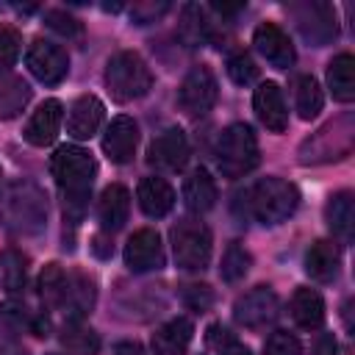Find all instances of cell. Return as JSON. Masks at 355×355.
I'll list each match as a JSON object with an SVG mask.
<instances>
[{"instance_id": "cell-1", "label": "cell", "mask_w": 355, "mask_h": 355, "mask_svg": "<svg viewBox=\"0 0 355 355\" xmlns=\"http://www.w3.org/2000/svg\"><path fill=\"white\" fill-rule=\"evenodd\" d=\"M50 172L55 178V186L64 194L67 214H72L78 219L89 205V194H92V186L97 178V161L92 158L89 150L75 147V144H64L53 153Z\"/></svg>"}, {"instance_id": "cell-2", "label": "cell", "mask_w": 355, "mask_h": 355, "mask_svg": "<svg viewBox=\"0 0 355 355\" xmlns=\"http://www.w3.org/2000/svg\"><path fill=\"white\" fill-rule=\"evenodd\" d=\"M241 197H244L250 216H255L261 225H280L300 205L297 186L283 178H263V180L252 183L247 189V194H241Z\"/></svg>"}, {"instance_id": "cell-3", "label": "cell", "mask_w": 355, "mask_h": 355, "mask_svg": "<svg viewBox=\"0 0 355 355\" xmlns=\"http://www.w3.org/2000/svg\"><path fill=\"white\" fill-rule=\"evenodd\" d=\"M0 222L19 236H33L47 222V202L44 194L33 183H14L8 186L6 197L0 200Z\"/></svg>"}, {"instance_id": "cell-4", "label": "cell", "mask_w": 355, "mask_h": 355, "mask_svg": "<svg viewBox=\"0 0 355 355\" xmlns=\"http://www.w3.org/2000/svg\"><path fill=\"white\" fill-rule=\"evenodd\" d=\"M105 86L114 100L130 103L153 89V72L147 61L133 50H119L105 64Z\"/></svg>"}, {"instance_id": "cell-5", "label": "cell", "mask_w": 355, "mask_h": 355, "mask_svg": "<svg viewBox=\"0 0 355 355\" xmlns=\"http://www.w3.org/2000/svg\"><path fill=\"white\" fill-rule=\"evenodd\" d=\"M216 166L225 178H244L247 172H252L258 166V139L252 133L250 125L236 122L230 128H225L219 133L216 141Z\"/></svg>"}, {"instance_id": "cell-6", "label": "cell", "mask_w": 355, "mask_h": 355, "mask_svg": "<svg viewBox=\"0 0 355 355\" xmlns=\"http://www.w3.org/2000/svg\"><path fill=\"white\" fill-rule=\"evenodd\" d=\"M352 139H355V122L349 114L322 125L313 136H308L300 147V161L302 164H327L347 158L352 153Z\"/></svg>"}, {"instance_id": "cell-7", "label": "cell", "mask_w": 355, "mask_h": 355, "mask_svg": "<svg viewBox=\"0 0 355 355\" xmlns=\"http://www.w3.org/2000/svg\"><path fill=\"white\" fill-rule=\"evenodd\" d=\"M175 263L186 272H202L211 261V230L200 219H180L169 230Z\"/></svg>"}, {"instance_id": "cell-8", "label": "cell", "mask_w": 355, "mask_h": 355, "mask_svg": "<svg viewBox=\"0 0 355 355\" xmlns=\"http://www.w3.org/2000/svg\"><path fill=\"white\" fill-rule=\"evenodd\" d=\"M288 14L294 17L297 22V31L300 36L313 44V47H324L330 44L336 36H338V17L333 11L330 3H322V0H305V3H291L286 6Z\"/></svg>"}, {"instance_id": "cell-9", "label": "cell", "mask_w": 355, "mask_h": 355, "mask_svg": "<svg viewBox=\"0 0 355 355\" xmlns=\"http://www.w3.org/2000/svg\"><path fill=\"white\" fill-rule=\"evenodd\" d=\"M216 94H219V86H216V78L208 67H194L189 69V75L183 78L180 83V92H178V103L183 108V114L189 116H202L214 108L216 103Z\"/></svg>"}, {"instance_id": "cell-10", "label": "cell", "mask_w": 355, "mask_h": 355, "mask_svg": "<svg viewBox=\"0 0 355 355\" xmlns=\"http://www.w3.org/2000/svg\"><path fill=\"white\" fill-rule=\"evenodd\" d=\"M233 316H236V322L241 327L261 330V327L272 324L280 316V300L269 286H255L252 291H247L244 297L236 300Z\"/></svg>"}, {"instance_id": "cell-11", "label": "cell", "mask_w": 355, "mask_h": 355, "mask_svg": "<svg viewBox=\"0 0 355 355\" xmlns=\"http://www.w3.org/2000/svg\"><path fill=\"white\" fill-rule=\"evenodd\" d=\"M25 64H28L31 75H33L36 80H42L44 86H58V83L67 78V72H69V58H67V53H64L58 44L44 42V39H36V42L28 47Z\"/></svg>"}, {"instance_id": "cell-12", "label": "cell", "mask_w": 355, "mask_h": 355, "mask_svg": "<svg viewBox=\"0 0 355 355\" xmlns=\"http://www.w3.org/2000/svg\"><path fill=\"white\" fill-rule=\"evenodd\" d=\"M189 161V139L180 128H166L147 147V164L161 172H178Z\"/></svg>"}, {"instance_id": "cell-13", "label": "cell", "mask_w": 355, "mask_h": 355, "mask_svg": "<svg viewBox=\"0 0 355 355\" xmlns=\"http://www.w3.org/2000/svg\"><path fill=\"white\" fill-rule=\"evenodd\" d=\"M125 266L130 272H158L164 266V244L153 227L136 230L125 244Z\"/></svg>"}, {"instance_id": "cell-14", "label": "cell", "mask_w": 355, "mask_h": 355, "mask_svg": "<svg viewBox=\"0 0 355 355\" xmlns=\"http://www.w3.org/2000/svg\"><path fill=\"white\" fill-rule=\"evenodd\" d=\"M252 44H255V50H258L272 67H277V69H288V67L294 64V58H297L291 39H288L286 31L277 28L275 22H261V25L255 28V33H252Z\"/></svg>"}, {"instance_id": "cell-15", "label": "cell", "mask_w": 355, "mask_h": 355, "mask_svg": "<svg viewBox=\"0 0 355 355\" xmlns=\"http://www.w3.org/2000/svg\"><path fill=\"white\" fill-rule=\"evenodd\" d=\"M252 108L261 119V125L272 133H283L286 125H288V111H286V100H283V92L277 83L266 80L255 89L252 94Z\"/></svg>"}, {"instance_id": "cell-16", "label": "cell", "mask_w": 355, "mask_h": 355, "mask_svg": "<svg viewBox=\"0 0 355 355\" xmlns=\"http://www.w3.org/2000/svg\"><path fill=\"white\" fill-rule=\"evenodd\" d=\"M103 116H105V108L103 103L94 97V94H80L72 105H69V114H67V133L78 141H86L92 139L100 125H103Z\"/></svg>"}, {"instance_id": "cell-17", "label": "cell", "mask_w": 355, "mask_h": 355, "mask_svg": "<svg viewBox=\"0 0 355 355\" xmlns=\"http://www.w3.org/2000/svg\"><path fill=\"white\" fill-rule=\"evenodd\" d=\"M61 119H64V105L58 100H44L28 119L25 125V141L33 144V147H47L55 141L58 136V128H61Z\"/></svg>"}, {"instance_id": "cell-18", "label": "cell", "mask_w": 355, "mask_h": 355, "mask_svg": "<svg viewBox=\"0 0 355 355\" xmlns=\"http://www.w3.org/2000/svg\"><path fill=\"white\" fill-rule=\"evenodd\" d=\"M139 144V125L130 116H116L103 133V153L114 164H128Z\"/></svg>"}, {"instance_id": "cell-19", "label": "cell", "mask_w": 355, "mask_h": 355, "mask_svg": "<svg viewBox=\"0 0 355 355\" xmlns=\"http://www.w3.org/2000/svg\"><path fill=\"white\" fill-rule=\"evenodd\" d=\"M130 214V191L122 183H111L103 189L100 202H97V219L103 225V230L114 233L128 222Z\"/></svg>"}, {"instance_id": "cell-20", "label": "cell", "mask_w": 355, "mask_h": 355, "mask_svg": "<svg viewBox=\"0 0 355 355\" xmlns=\"http://www.w3.org/2000/svg\"><path fill=\"white\" fill-rule=\"evenodd\" d=\"M94 300H97L94 280L86 272H72L67 277V297L61 305V311L69 316V322H80L94 308Z\"/></svg>"}, {"instance_id": "cell-21", "label": "cell", "mask_w": 355, "mask_h": 355, "mask_svg": "<svg viewBox=\"0 0 355 355\" xmlns=\"http://www.w3.org/2000/svg\"><path fill=\"white\" fill-rule=\"evenodd\" d=\"M136 197H139L141 211H144L147 216H153V219L166 216V214L172 211V205H175V191H172V186H169L164 178H155V175H153V178H141Z\"/></svg>"}, {"instance_id": "cell-22", "label": "cell", "mask_w": 355, "mask_h": 355, "mask_svg": "<svg viewBox=\"0 0 355 355\" xmlns=\"http://www.w3.org/2000/svg\"><path fill=\"white\" fill-rule=\"evenodd\" d=\"M191 336H194L191 322L186 316H175L155 330L153 349H155V355H183L191 344Z\"/></svg>"}, {"instance_id": "cell-23", "label": "cell", "mask_w": 355, "mask_h": 355, "mask_svg": "<svg viewBox=\"0 0 355 355\" xmlns=\"http://www.w3.org/2000/svg\"><path fill=\"white\" fill-rule=\"evenodd\" d=\"M338 263H341V255H338V247L336 241H327V239H319L308 247L305 252V272L319 280V283H327L336 277L338 272Z\"/></svg>"}, {"instance_id": "cell-24", "label": "cell", "mask_w": 355, "mask_h": 355, "mask_svg": "<svg viewBox=\"0 0 355 355\" xmlns=\"http://www.w3.org/2000/svg\"><path fill=\"white\" fill-rule=\"evenodd\" d=\"M183 202L194 214H205V211L214 208V202H216V183H214V178L202 166L194 169L183 180Z\"/></svg>"}, {"instance_id": "cell-25", "label": "cell", "mask_w": 355, "mask_h": 355, "mask_svg": "<svg viewBox=\"0 0 355 355\" xmlns=\"http://www.w3.org/2000/svg\"><path fill=\"white\" fill-rule=\"evenodd\" d=\"M324 219H327V227L341 241H349L355 233V197L349 191L333 194L324 205Z\"/></svg>"}, {"instance_id": "cell-26", "label": "cell", "mask_w": 355, "mask_h": 355, "mask_svg": "<svg viewBox=\"0 0 355 355\" xmlns=\"http://www.w3.org/2000/svg\"><path fill=\"white\" fill-rule=\"evenodd\" d=\"M291 319L302 330H316L324 322V300L316 288H297L291 297Z\"/></svg>"}, {"instance_id": "cell-27", "label": "cell", "mask_w": 355, "mask_h": 355, "mask_svg": "<svg viewBox=\"0 0 355 355\" xmlns=\"http://www.w3.org/2000/svg\"><path fill=\"white\" fill-rule=\"evenodd\" d=\"M178 33H180V39H183L189 47H200V44H205V42H214V25H211L205 8L197 6V3L183 6Z\"/></svg>"}, {"instance_id": "cell-28", "label": "cell", "mask_w": 355, "mask_h": 355, "mask_svg": "<svg viewBox=\"0 0 355 355\" xmlns=\"http://www.w3.org/2000/svg\"><path fill=\"white\" fill-rule=\"evenodd\" d=\"M327 86L338 103L355 100V58L349 53H338L327 64Z\"/></svg>"}, {"instance_id": "cell-29", "label": "cell", "mask_w": 355, "mask_h": 355, "mask_svg": "<svg viewBox=\"0 0 355 355\" xmlns=\"http://www.w3.org/2000/svg\"><path fill=\"white\" fill-rule=\"evenodd\" d=\"M28 103H31V86H28V80H22L17 75L0 78V119L19 116Z\"/></svg>"}, {"instance_id": "cell-30", "label": "cell", "mask_w": 355, "mask_h": 355, "mask_svg": "<svg viewBox=\"0 0 355 355\" xmlns=\"http://www.w3.org/2000/svg\"><path fill=\"white\" fill-rule=\"evenodd\" d=\"M61 347L69 352V355H97L100 352V336L80 324V322H67L61 327Z\"/></svg>"}, {"instance_id": "cell-31", "label": "cell", "mask_w": 355, "mask_h": 355, "mask_svg": "<svg viewBox=\"0 0 355 355\" xmlns=\"http://www.w3.org/2000/svg\"><path fill=\"white\" fill-rule=\"evenodd\" d=\"M67 272L61 263H47L42 272H39V297L47 308H58L64 305V297H67Z\"/></svg>"}, {"instance_id": "cell-32", "label": "cell", "mask_w": 355, "mask_h": 355, "mask_svg": "<svg viewBox=\"0 0 355 355\" xmlns=\"http://www.w3.org/2000/svg\"><path fill=\"white\" fill-rule=\"evenodd\" d=\"M294 103H297V114L302 119H313L322 105H324V94L322 86L313 75H300L297 78V89H294Z\"/></svg>"}, {"instance_id": "cell-33", "label": "cell", "mask_w": 355, "mask_h": 355, "mask_svg": "<svg viewBox=\"0 0 355 355\" xmlns=\"http://www.w3.org/2000/svg\"><path fill=\"white\" fill-rule=\"evenodd\" d=\"M28 280V261L17 250H6L0 255V286L8 294H19Z\"/></svg>"}, {"instance_id": "cell-34", "label": "cell", "mask_w": 355, "mask_h": 355, "mask_svg": "<svg viewBox=\"0 0 355 355\" xmlns=\"http://www.w3.org/2000/svg\"><path fill=\"white\" fill-rule=\"evenodd\" d=\"M250 263H252V258H250V252L244 250V244L233 241V244L225 250V255H222L219 275H222V280H227V283H239V280L250 272Z\"/></svg>"}, {"instance_id": "cell-35", "label": "cell", "mask_w": 355, "mask_h": 355, "mask_svg": "<svg viewBox=\"0 0 355 355\" xmlns=\"http://www.w3.org/2000/svg\"><path fill=\"white\" fill-rule=\"evenodd\" d=\"M33 311H28L22 302H14V300H8V302H0V324L6 327V330H14V333H19V330H28L31 333V327H33Z\"/></svg>"}, {"instance_id": "cell-36", "label": "cell", "mask_w": 355, "mask_h": 355, "mask_svg": "<svg viewBox=\"0 0 355 355\" xmlns=\"http://www.w3.org/2000/svg\"><path fill=\"white\" fill-rule=\"evenodd\" d=\"M227 75H230L233 83L250 86V83H255V78H258V67H255V61H252L247 53H233V55L227 58Z\"/></svg>"}, {"instance_id": "cell-37", "label": "cell", "mask_w": 355, "mask_h": 355, "mask_svg": "<svg viewBox=\"0 0 355 355\" xmlns=\"http://www.w3.org/2000/svg\"><path fill=\"white\" fill-rule=\"evenodd\" d=\"M263 352L266 355H302V344L294 333L288 330H275L269 333V338L263 341Z\"/></svg>"}, {"instance_id": "cell-38", "label": "cell", "mask_w": 355, "mask_h": 355, "mask_svg": "<svg viewBox=\"0 0 355 355\" xmlns=\"http://www.w3.org/2000/svg\"><path fill=\"white\" fill-rule=\"evenodd\" d=\"M44 22H47V28H53L55 33H61L67 39H75V36L83 33V25L72 14H67V11H47L44 14Z\"/></svg>"}, {"instance_id": "cell-39", "label": "cell", "mask_w": 355, "mask_h": 355, "mask_svg": "<svg viewBox=\"0 0 355 355\" xmlns=\"http://www.w3.org/2000/svg\"><path fill=\"white\" fill-rule=\"evenodd\" d=\"M183 302H186V308H191V311H208L211 305H214V291L205 286V283H191V286H183Z\"/></svg>"}, {"instance_id": "cell-40", "label": "cell", "mask_w": 355, "mask_h": 355, "mask_svg": "<svg viewBox=\"0 0 355 355\" xmlns=\"http://www.w3.org/2000/svg\"><path fill=\"white\" fill-rule=\"evenodd\" d=\"M19 55V33L14 28H0V72L14 67Z\"/></svg>"}, {"instance_id": "cell-41", "label": "cell", "mask_w": 355, "mask_h": 355, "mask_svg": "<svg viewBox=\"0 0 355 355\" xmlns=\"http://www.w3.org/2000/svg\"><path fill=\"white\" fill-rule=\"evenodd\" d=\"M166 11H169V3H136L130 8V19L136 25H147V22H155Z\"/></svg>"}, {"instance_id": "cell-42", "label": "cell", "mask_w": 355, "mask_h": 355, "mask_svg": "<svg viewBox=\"0 0 355 355\" xmlns=\"http://www.w3.org/2000/svg\"><path fill=\"white\" fill-rule=\"evenodd\" d=\"M205 341H208V347L216 349V352H222V349H227L230 344H236L233 333H230L227 327H222V324H211L208 333H205Z\"/></svg>"}, {"instance_id": "cell-43", "label": "cell", "mask_w": 355, "mask_h": 355, "mask_svg": "<svg viewBox=\"0 0 355 355\" xmlns=\"http://www.w3.org/2000/svg\"><path fill=\"white\" fill-rule=\"evenodd\" d=\"M338 352V344L333 338V333H319L316 344H313V355H336Z\"/></svg>"}, {"instance_id": "cell-44", "label": "cell", "mask_w": 355, "mask_h": 355, "mask_svg": "<svg viewBox=\"0 0 355 355\" xmlns=\"http://www.w3.org/2000/svg\"><path fill=\"white\" fill-rule=\"evenodd\" d=\"M0 355H28L17 341H8V338H0Z\"/></svg>"}, {"instance_id": "cell-45", "label": "cell", "mask_w": 355, "mask_h": 355, "mask_svg": "<svg viewBox=\"0 0 355 355\" xmlns=\"http://www.w3.org/2000/svg\"><path fill=\"white\" fill-rule=\"evenodd\" d=\"M219 355H252V352H250V349H247V347H241V344H239V341H236V344H230V347H227V349H222V352H219Z\"/></svg>"}, {"instance_id": "cell-46", "label": "cell", "mask_w": 355, "mask_h": 355, "mask_svg": "<svg viewBox=\"0 0 355 355\" xmlns=\"http://www.w3.org/2000/svg\"><path fill=\"white\" fill-rule=\"evenodd\" d=\"M94 252H97V255H103V258H108V255H111V247H105L103 236H97V239H94Z\"/></svg>"}, {"instance_id": "cell-47", "label": "cell", "mask_w": 355, "mask_h": 355, "mask_svg": "<svg viewBox=\"0 0 355 355\" xmlns=\"http://www.w3.org/2000/svg\"><path fill=\"white\" fill-rule=\"evenodd\" d=\"M0 175H3V172H0Z\"/></svg>"}]
</instances>
